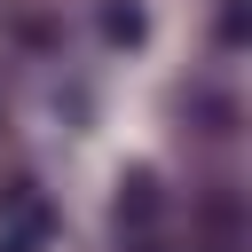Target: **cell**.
<instances>
[{
    "instance_id": "obj_1",
    "label": "cell",
    "mask_w": 252,
    "mask_h": 252,
    "mask_svg": "<svg viewBox=\"0 0 252 252\" xmlns=\"http://www.w3.org/2000/svg\"><path fill=\"white\" fill-rule=\"evenodd\" d=\"M102 32H110V39H142V32H150L142 0H110V8H102Z\"/></svg>"
}]
</instances>
